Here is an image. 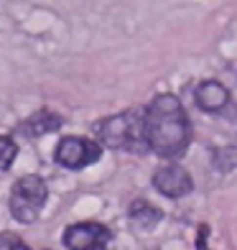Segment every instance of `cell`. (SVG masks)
<instances>
[{
  "label": "cell",
  "instance_id": "obj_1",
  "mask_svg": "<svg viewBox=\"0 0 237 250\" xmlns=\"http://www.w3.org/2000/svg\"><path fill=\"white\" fill-rule=\"evenodd\" d=\"M145 143L161 158L184 156L191 141V125L184 112V105L176 95H156L145 110Z\"/></svg>",
  "mask_w": 237,
  "mask_h": 250
},
{
  "label": "cell",
  "instance_id": "obj_2",
  "mask_svg": "<svg viewBox=\"0 0 237 250\" xmlns=\"http://www.w3.org/2000/svg\"><path fill=\"white\" fill-rule=\"evenodd\" d=\"M97 143L112 151H145V120L138 112H120L110 115L95 125Z\"/></svg>",
  "mask_w": 237,
  "mask_h": 250
},
{
  "label": "cell",
  "instance_id": "obj_3",
  "mask_svg": "<svg viewBox=\"0 0 237 250\" xmlns=\"http://www.w3.org/2000/svg\"><path fill=\"white\" fill-rule=\"evenodd\" d=\"M46 197H49V187L46 181L36 174H28V176H20L13 189H10V214L18 220V222H36L39 214L46 204Z\"/></svg>",
  "mask_w": 237,
  "mask_h": 250
},
{
  "label": "cell",
  "instance_id": "obj_4",
  "mask_svg": "<svg viewBox=\"0 0 237 250\" xmlns=\"http://www.w3.org/2000/svg\"><path fill=\"white\" fill-rule=\"evenodd\" d=\"M102 158V146L97 138H61L54 151V161L64 168H87Z\"/></svg>",
  "mask_w": 237,
  "mask_h": 250
},
{
  "label": "cell",
  "instance_id": "obj_5",
  "mask_svg": "<svg viewBox=\"0 0 237 250\" xmlns=\"http://www.w3.org/2000/svg\"><path fill=\"white\" fill-rule=\"evenodd\" d=\"M107 240L110 230L99 222H77L64 230V245L69 250H99Z\"/></svg>",
  "mask_w": 237,
  "mask_h": 250
},
{
  "label": "cell",
  "instance_id": "obj_6",
  "mask_svg": "<svg viewBox=\"0 0 237 250\" xmlns=\"http://www.w3.org/2000/svg\"><path fill=\"white\" fill-rule=\"evenodd\" d=\"M153 187L161 191L168 199H181L186 194H191L194 189V181H191L189 171L178 164H166L153 174Z\"/></svg>",
  "mask_w": 237,
  "mask_h": 250
},
{
  "label": "cell",
  "instance_id": "obj_7",
  "mask_svg": "<svg viewBox=\"0 0 237 250\" xmlns=\"http://www.w3.org/2000/svg\"><path fill=\"white\" fill-rule=\"evenodd\" d=\"M194 100H197V105L204 110V112H219L230 102V92H227V87H224L222 82L207 79V82H201L197 87Z\"/></svg>",
  "mask_w": 237,
  "mask_h": 250
},
{
  "label": "cell",
  "instance_id": "obj_8",
  "mask_svg": "<svg viewBox=\"0 0 237 250\" xmlns=\"http://www.w3.org/2000/svg\"><path fill=\"white\" fill-rule=\"evenodd\" d=\"M56 128H61V118L56 115V112H49V110H41V112H33V115L20 125V130L31 138H41V135H46Z\"/></svg>",
  "mask_w": 237,
  "mask_h": 250
},
{
  "label": "cell",
  "instance_id": "obj_9",
  "mask_svg": "<svg viewBox=\"0 0 237 250\" xmlns=\"http://www.w3.org/2000/svg\"><path fill=\"white\" fill-rule=\"evenodd\" d=\"M128 214H130V220L138 225V227H156L158 222H161V209L158 207H153L151 202H145V199H135L133 204H130V209H128Z\"/></svg>",
  "mask_w": 237,
  "mask_h": 250
},
{
  "label": "cell",
  "instance_id": "obj_10",
  "mask_svg": "<svg viewBox=\"0 0 237 250\" xmlns=\"http://www.w3.org/2000/svg\"><path fill=\"white\" fill-rule=\"evenodd\" d=\"M16 153H18L16 141H13V138H8V135H0V171H5V168L13 166Z\"/></svg>",
  "mask_w": 237,
  "mask_h": 250
},
{
  "label": "cell",
  "instance_id": "obj_11",
  "mask_svg": "<svg viewBox=\"0 0 237 250\" xmlns=\"http://www.w3.org/2000/svg\"><path fill=\"white\" fill-rule=\"evenodd\" d=\"M0 250H31L23 240H18L16 235H0Z\"/></svg>",
  "mask_w": 237,
  "mask_h": 250
}]
</instances>
